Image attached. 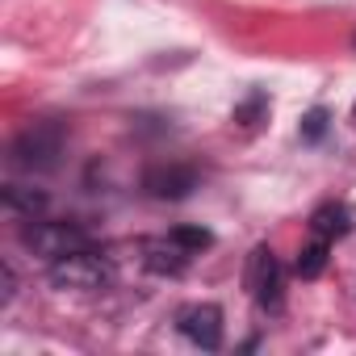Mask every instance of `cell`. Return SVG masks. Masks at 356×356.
Instances as JSON below:
<instances>
[{
  "label": "cell",
  "mask_w": 356,
  "mask_h": 356,
  "mask_svg": "<svg viewBox=\"0 0 356 356\" xmlns=\"http://www.w3.org/2000/svg\"><path fill=\"white\" fill-rule=\"evenodd\" d=\"M348 227H352V214H348V206H323V210H314V218H310V235H318V239H339V235H348Z\"/></svg>",
  "instance_id": "8"
},
{
  "label": "cell",
  "mask_w": 356,
  "mask_h": 356,
  "mask_svg": "<svg viewBox=\"0 0 356 356\" xmlns=\"http://www.w3.org/2000/svg\"><path fill=\"white\" fill-rule=\"evenodd\" d=\"M327 252H331V239H318V235H310V243L298 252V273L310 281V277H318L323 268H327Z\"/></svg>",
  "instance_id": "9"
},
{
  "label": "cell",
  "mask_w": 356,
  "mask_h": 356,
  "mask_svg": "<svg viewBox=\"0 0 356 356\" xmlns=\"http://www.w3.org/2000/svg\"><path fill=\"white\" fill-rule=\"evenodd\" d=\"M193 256H197V252H193L185 239H176L172 231L147 243V268H151V273H168V277H176V273H185V268H189Z\"/></svg>",
  "instance_id": "7"
},
{
  "label": "cell",
  "mask_w": 356,
  "mask_h": 356,
  "mask_svg": "<svg viewBox=\"0 0 356 356\" xmlns=\"http://www.w3.org/2000/svg\"><path fill=\"white\" fill-rule=\"evenodd\" d=\"M243 281H248V293H252L264 310H277V306H281L285 273H281V260H277L273 248H252L248 268H243Z\"/></svg>",
  "instance_id": "4"
},
{
  "label": "cell",
  "mask_w": 356,
  "mask_h": 356,
  "mask_svg": "<svg viewBox=\"0 0 356 356\" xmlns=\"http://www.w3.org/2000/svg\"><path fill=\"white\" fill-rule=\"evenodd\" d=\"M63 143H67V130H63L59 122H34L30 130H22V134H17V143H13V159H17L22 168L47 172V168H55V163H59Z\"/></svg>",
  "instance_id": "1"
},
{
  "label": "cell",
  "mask_w": 356,
  "mask_h": 356,
  "mask_svg": "<svg viewBox=\"0 0 356 356\" xmlns=\"http://www.w3.org/2000/svg\"><path fill=\"white\" fill-rule=\"evenodd\" d=\"M176 331H181L189 343L214 352L222 343V310L210 306V302H193V306H181L176 310Z\"/></svg>",
  "instance_id": "5"
},
{
  "label": "cell",
  "mask_w": 356,
  "mask_h": 356,
  "mask_svg": "<svg viewBox=\"0 0 356 356\" xmlns=\"http://www.w3.org/2000/svg\"><path fill=\"white\" fill-rule=\"evenodd\" d=\"M51 281L59 289H101V285H109V264L92 248H84V252L51 260Z\"/></svg>",
  "instance_id": "3"
},
{
  "label": "cell",
  "mask_w": 356,
  "mask_h": 356,
  "mask_svg": "<svg viewBox=\"0 0 356 356\" xmlns=\"http://www.w3.org/2000/svg\"><path fill=\"white\" fill-rule=\"evenodd\" d=\"M5 206H9V210H26V214L34 218V214L47 206V197H42V193H22V189H9V193H5Z\"/></svg>",
  "instance_id": "10"
},
{
  "label": "cell",
  "mask_w": 356,
  "mask_h": 356,
  "mask_svg": "<svg viewBox=\"0 0 356 356\" xmlns=\"http://www.w3.org/2000/svg\"><path fill=\"white\" fill-rule=\"evenodd\" d=\"M327 134V109H310L302 118V138H323Z\"/></svg>",
  "instance_id": "11"
},
{
  "label": "cell",
  "mask_w": 356,
  "mask_h": 356,
  "mask_svg": "<svg viewBox=\"0 0 356 356\" xmlns=\"http://www.w3.org/2000/svg\"><path fill=\"white\" fill-rule=\"evenodd\" d=\"M352 113H356V105H352Z\"/></svg>",
  "instance_id": "12"
},
{
  "label": "cell",
  "mask_w": 356,
  "mask_h": 356,
  "mask_svg": "<svg viewBox=\"0 0 356 356\" xmlns=\"http://www.w3.org/2000/svg\"><path fill=\"white\" fill-rule=\"evenodd\" d=\"M193 185H197V172H193V168H185V163L151 168V172L143 176V189H147L151 197H159V202H181V197H189V193H193Z\"/></svg>",
  "instance_id": "6"
},
{
  "label": "cell",
  "mask_w": 356,
  "mask_h": 356,
  "mask_svg": "<svg viewBox=\"0 0 356 356\" xmlns=\"http://www.w3.org/2000/svg\"><path fill=\"white\" fill-rule=\"evenodd\" d=\"M30 222L34 227H26L22 239H26V248H34L47 260H59V256H72V252L92 248L88 231H80L76 222H38V218H30Z\"/></svg>",
  "instance_id": "2"
}]
</instances>
